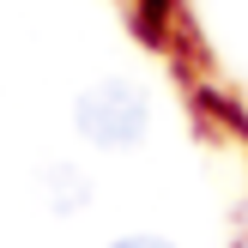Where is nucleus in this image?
Masks as SVG:
<instances>
[{
	"mask_svg": "<svg viewBox=\"0 0 248 248\" xmlns=\"http://www.w3.org/2000/svg\"><path fill=\"white\" fill-rule=\"evenodd\" d=\"M109 248H176V242H164V236H121V242H109Z\"/></svg>",
	"mask_w": 248,
	"mask_h": 248,
	"instance_id": "3",
	"label": "nucleus"
},
{
	"mask_svg": "<svg viewBox=\"0 0 248 248\" xmlns=\"http://www.w3.org/2000/svg\"><path fill=\"white\" fill-rule=\"evenodd\" d=\"M73 127L97 145V152H127V145L145 140L152 127V103L133 79H97L91 91H79L73 103Z\"/></svg>",
	"mask_w": 248,
	"mask_h": 248,
	"instance_id": "1",
	"label": "nucleus"
},
{
	"mask_svg": "<svg viewBox=\"0 0 248 248\" xmlns=\"http://www.w3.org/2000/svg\"><path fill=\"white\" fill-rule=\"evenodd\" d=\"M43 182H48V206H55V212H79V206L91 200V188H85L79 170H61V164H55Z\"/></svg>",
	"mask_w": 248,
	"mask_h": 248,
	"instance_id": "2",
	"label": "nucleus"
}]
</instances>
